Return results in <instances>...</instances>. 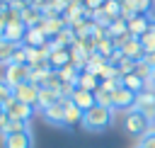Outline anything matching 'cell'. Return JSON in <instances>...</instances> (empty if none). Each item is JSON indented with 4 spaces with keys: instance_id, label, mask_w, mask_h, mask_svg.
Returning <instances> with one entry per match:
<instances>
[{
    "instance_id": "cell-14",
    "label": "cell",
    "mask_w": 155,
    "mask_h": 148,
    "mask_svg": "<svg viewBox=\"0 0 155 148\" xmlns=\"http://www.w3.org/2000/svg\"><path fill=\"white\" fill-rule=\"evenodd\" d=\"M68 63H70V46H58V49H53L48 53V66L53 70H61Z\"/></svg>"
},
{
    "instance_id": "cell-8",
    "label": "cell",
    "mask_w": 155,
    "mask_h": 148,
    "mask_svg": "<svg viewBox=\"0 0 155 148\" xmlns=\"http://www.w3.org/2000/svg\"><path fill=\"white\" fill-rule=\"evenodd\" d=\"M39 27L44 29V34L48 36V39H53L58 32H63L68 24H65V19H63V15H44L41 17V22H39Z\"/></svg>"
},
{
    "instance_id": "cell-37",
    "label": "cell",
    "mask_w": 155,
    "mask_h": 148,
    "mask_svg": "<svg viewBox=\"0 0 155 148\" xmlns=\"http://www.w3.org/2000/svg\"><path fill=\"white\" fill-rule=\"evenodd\" d=\"M150 70H153L150 66H145L143 61H138V63H136V70H133V73H136L138 78H143V80L148 82V80H150Z\"/></svg>"
},
{
    "instance_id": "cell-45",
    "label": "cell",
    "mask_w": 155,
    "mask_h": 148,
    "mask_svg": "<svg viewBox=\"0 0 155 148\" xmlns=\"http://www.w3.org/2000/svg\"><path fill=\"white\" fill-rule=\"evenodd\" d=\"M2 112H5V107H2V104H0V114H2Z\"/></svg>"
},
{
    "instance_id": "cell-1",
    "label": "cell",
    "mask_w": 155,
    "mask_h": 148,
    "mask_svg": "<svg viewBox=\"0 0 155 148\" xmlns=\"http://www.w3.org/2000/svg\"><path fill=\"white\" fill-rule=\"evenodd\" d=\"M111 121H114V109L111 107H102V104H94V107H90L87 112H85V116H82V129L85 131H94V133H99V131H104V129H109L111 126Z\"/></svg>"
},
{
    "instance_id": "cell-4",
    "label": "cell",
    "mask_w": 155,
    "mask_h": 148,
    "mask_svg": "<svg viewBox=\"0 0 155 148\" xmlns=\"http://www.w3.org/2000/svg\"><path fill=\"white\" fill-rule=\"evenodd\" d=\"M133 109H138L140 114H145V116L155 124V90L145 87L140 95H136V104H133Z\"/></svg>"
},
{
    "instance_id": "cell-44",
    "label": "cell",
    "mask_w": 155,
    "mask_h": 148,
    "mask_svg": "<svg viewBox=\"0 0 155 148\" xmlns=\"http://www.w3.org/2000/svg\"><path fill=\"white\" fill-rule=\"evenodd\" d=\"M148 87H150V90H155V68L150 70V80H148Z\"/></svg>"
},
{
    "instance_id": "cell-26",
    "label": "cell",
    "mask_w": 155,
    "mask_h": 148,
    "mask_svg": "<svg viewBox=\"0 0 155 148\" xmlns=\"http://www.w3.org/2000/svg\"><path fill=\"white\" fill-rule=\"evenodd\" d=\"M53 73V68L51 66H36V68H31V73H29V82H36V85H44L46 82V78Z\"/></svg>"
},
{
    "instance_id": "cell-34",
    "label": "cell",
    "mask_w": 155,
    "mask_h": 148,
    "mask_svg": "<svg viewBox=\"0 0 155 148\" xmlns=\"http://www.w3.org/2000/svg\"><path fill=\"white\" fill-rule=\"evenodd\" d=\"M94 102L97 104H102V107H111V92H107V90H94ZM114 109V107H111Z\"/></svg>"
},
{
    "instance_id": "cell-28",
    "label": "cell",
    "mask_w": 155,
    "mask_h": 148,
    "mask_svg": "<svg viewBox=\"0 0 155 148\" xmlns=\"http://www.w3.org/2000/svg\"><path fill=\"white\" fill-rule=\"evenodd\" d=\"M53 41H56L58 46H73V44L78 41V36H75V32H73V27H65L63 32H58V34L53 36Z\"/></svg>"
},
{
    "instance_id": "cell-22",
    "label": "cell",
    "mask_w": 155,
    "mask_h": 148,
    "mask_svg": "<svg viewBox=\"0 0 155 148\" xmlns=\"http://www.w3.org/2000/svg\"><path fill=\"white\" fill-rule=\"evenodd\" d=\"M41 17H44V12H41L39 7H31V5H27V7L22 10V22L27 24V29H29V27H36V24L41 22Z\"/></svg>"
},
{
    "instance_id": "cell-46",
    "label": "cell",
    "mask_w": 155,
    "mask_h": 148,
    "mask_svg": "<svg viewBox=\"0 0 155 148\" xmlns=\"http://www.w3.org/2000/svg\"><path fill=\"white\" fill-rule=\"evenodd\" d=\"M2 10H5V5H2V2H0V12H2Z\"/></svg>"
},
{
    "instance_id": "cell-21",
    "label": "cell",
    "mask_w": 155,
    "mask_h": 148,
    "mask_svg": "<svg viewBox=\"0 0 155 148\" xmlns=\"http://www.w3.org/2000/svg\"><path fill=\"white\" fill-rule=\"evenodd\" d=\"M121 85L126 87V90H131V92H136V95H140L145 87H148V82L143 80V78H138L136 73H128L126 78H121Z\"/></svg>"
},
{
    "instance_id": "cell-5",
    "label": "cell",
    "mask_w": 155,
    "mask_h": 148,
    "mask_svg": "<svg viewBox=\"0 0 155 148\" xmlns=\"http://www.w3.org/2000/svg\"><path fill=\"white\" fill-rule=\"evenodd\" d=\"M39 90H41V85H36V82H22V85H17V87L12 90V95H15L19 102L31 104V107L36 109V102H39Z\"/></svg>"
},
{
    "instance_id": "cell-12",
    "label": "cell",
    "mask_w": 155,
    "mask_h": 148,
    "mask_svg": "<svg viewBox=\"0 0 155 148\" xmlns=\"http://www.w3.org/2000/svg\"><path fill=\"white\" fill-rule=\"evenodd\" d=\"M119 49H121V53H124L126 58H131V61H140V58H143V53H145L143 44H140L136 36H128V39H126Z\"/></svg>"
},
{
    "instance_id": "cell-29",
    "label": "cell",
    "mask_w": 155,
    "mask_h": 148,
    "mask_svg": "<svg viewBox=\"0 0 155 148\" xmlns=\"http://www.w3.org/2000/svg\"><path fill=\"white\" fill-rule=\"evenodd\" d=\"M58 75H61V80L63 82H70V85H75L78 82V75H80V70L73 66V63H68V66H63L61 70H58ZM78 87V85H75Z\"/></svg>"
},
{
    "instance_id": "cell-23",
    "label": "cell",
    "mask_w": 155,
    "mask_h": 148,
    "mask_svg": "<svg viewBox=\"0 0 155 148\" xmlns=\"http://www.w3.org/2000/svg\"><path fill=\"white\" fill-rule=\"evenodd\" d=\"M138 41L143 44V49H145V51H155V19H150L148 29L138 36Z\"/></svg>"
},
{
    "instance_id": "cell-30",
    "label": "cell",
    "mask_w": 155,
    "mask_h": 148,
    "mask_svg": "<svg viewBox=\"0 0 155 148\" xmlns=\"http://www.w3.org/2000/svg\"><path fill=\"white\" fill-rule=\"evenodd\" d=\"M126 2L136 10V15H150V10L155 5V0H126Z\"/></svg>"
},
{
    "instance_id": "cell-6",
    "label": "cell",
    "mask_w": 155,
    "mask_h": 148,
    "mask_svg": "<svg viewBox=\"0 0 155 148\" xmlns=\"http://www.w3.org/2000/svg\"><path fill=\"white\" fill-rule=\"evenodd\" d=\"M133 104H136V92L126 90L124 85L116 87V90L111 92V107H114V109H119V112H128V109H133Z\"/></svg>"
},
{
    "instance_id": "cell-40",
    "label": "cell",
    "mask_w": 155,
    "mask_h": 148,
    "mask_svg": "<svg viewBox=\"0 0 155 148\" xmlns=\"http://www.w3.org/2000/svg\"><path fill=\"white\" fill-rule=\"evenodd\" d=\"M138 146H143V148H155V133H153V131H148L145 136H140Z\"/></svg>"
},
{
    "instance_id": "cell-2",
    "label": "cell",
    "mask_w": 155,
    "mask_h": 148,
    "mask_svg": "<svg viewBox=\"0 0 155 148\" xmlns=\"http://www.w3.org/2000/svg\"><path fill=\"white\" fill-rule=\"evenodd\" d=\"M150 129H153V121H150L145 114H140L138 109H128V112H126V116H124V131H126L128 136L140 138V136H145Z\"/></svg>"
},
{
    "instance_id": "cell-42",
    "label": "cell",
    "mask_w": 155,
    "mask_h": 148,
    "mask_svg": "<svg viewBox=\"0 0 155 148\" xmlns=\"http://www.w3.org/2000/svg\"><path fill=\"white\" fill-rule=\"evenodd\" d=\"M121 17L124 19H131V17H136V10L126 2V0H121Z\"/></svg>"
},
{
    "instance_id": "cell-19",
    "label": "cell",
    "mask_w": 155,
    "mask_h": 148,
    "mask_svg": "<svg viewBox=\"0 0 155 148\" xmlns=\"http://www.w3.org/2000/svg\"><path fill=\"white\" fill-rule=\"evenodd\" d=\"M150 19H153L150 15H136V17H131V19H128V34L138 39V36H140V34L148 29Z\"/></svg>"
},
{
    "instance_id": "cell-48",
    "label": "cell",
    "mask_w": 155,
    "mask_h": 148,
    "mask_svg": "<svg viewBox=\"0 0 155 148\" xmlns=\"http://www.w3.org/2000/svg\"><path fill=\"white\" fill-rule=\"evenodd\" d=\"M136 148H143V146H136Z\"/></svg>"
},
{
    "instance_id": "cell-10",
    "label": "cell",
    "mask_w": 155,
    "mask_h": 148,
    "mask_svg": "<svg viewBox=\"0 0 155 148\" xmlns=\"http://www.w3.org/2000/svg\"><path fill=\"white\" fill-rule=\"evenodd\" d=\"M15 131H29V121L15 119V116H10L7 112H2V114H0V136L15 133Z\"/></svg>"
},
{
    "instance_id": "cell-18",
    "label": "cell",
    "mask_w": 155,
    "mask_h": 148,
    "mask_svg": "<svg viewBox=\"0 0 155 148\" xmlns=\"http://www.w3.org/2000/svg\"><path fill=\"white\" fill-rule=\"evenodd\" d=\"M41 114H44V121L46 124H51V126H65V121H63V99L56 102L53 107H48Z\"/></svg>"
},
{
    "instance_id": "cell-41",
    "label": "cell",
    "mask_w": 155,
    "mask_h": 148,
    "mask_svg": "<svg viewBox=\"0 0 155 148\" xmlns=\"http://www.w3.org/2000/svg\"><path fill=\"white\" fill-rule=\"evenodd\" d=\"M104 2H107V0H82V5H85L90 12H97V10H102V7H104Z\"/></svg>"
},
{
    "instance_id": "cell-25",
    "label": "cell",
    "mask_w": 155,
    "mask_h": 148,
    "mask_svg": "<svg viewBox=\"0 0 155 148\" xmlns=\"http://www.w3.org/2000/svg\"><path fill=\"white\" fill-rule=\"evenodd\" d=\"M126 34H128V19L119 17V19H114V22L109 24V36H111V39H121V36H126Z\"/></svg>"
},
{
    "instance_id": "cell-43",
    "label": "cell",
    "mask_w": 155,
    "mask_h": 148,
    "mask_svg": "<svg viewBox=\"0 0 155 148\" xmlns=\"http://www.w3.org/2000/svg\"><path fill=\"white\" fill-rule=\"evenodd\" d=\"M140 61H143L145 66H150V68H155V51H145Z\"/></svg>"
},
{
    "instance_id": "cell-47",
    "label": "cell",
    "mask_w": 155,
    "mask_h": 148,
    "mask_svg": "<svg viewBox=\"0 0 155 148\" xmlns=\"http://www.w3.org/2000/svg\"><path fill=\"white\" fill-rule=\"evenodd\" d=\"M150 131H153V133H155V124H153V129H150Z\"/></svg>"
},
{
    "instance_id": "cell-11",
    "label": "cell",
    "mask_w": 155,
    "mask_h": 148,
    "mask_svg": "<svg viewBox=\"0 0 155 148\" xmlns=\"http://www.w3.org/2000/svg\"><path fill=\"white\" fill-rule=\"evenodd\" d=\"M2 148H31V133L29 131H15L2 136Z\"/></svg>"
},
{
    "instance_id": "cell-9",
    "label": "cell",
    "mask_w": 155,
    "mask_h": 148,
    "mask_svg": "<svg viewBox=\"0 0 155 148\" xmlns=\"http://www.w3.org/2000/svg\"><path fill=\"white\" fill-rule=\"evenodd\" d=\"M82 116H85V112L80 109V107H75L73 104V99H63V121H65V126L68 129H73V126H80L82 124Z\"/></svg>"
},
{
    "instance_id": "cell-16",
    "label": "cell",
    "mask_w": 155,
    "mask_h": 148,
    "mask_svg": "<svg viewBox=\"0 0 155 148\" xmlns=\"http://www.w3.org/2000/svg\"><path fill=\"white\" fill-rule=\"evenodd\" d=\"M63 97L56 92V90H48V87H44L41 85V90H39V102H36V112H46L48 107H53L56 102H61Z\"/></svg>"
},
{
    "instance_id": "cell-35",
    "label": "cell",
    "mask_w": 155,
    "mask_h": 148,
    "mask_svg": "<svg viewBox=\"0 0 155 148\" xmlns=\"http://www.w3.org/2000/svg\"><path fill=\"white\" fill-rule=\"evenodd\" d=\"M2 17H5V24L22 22V12H19V10H15V7H5V10H2Z\"/></svg>"
},
{
    "instance_id": "cell-39",
    "label": "cell",
    "mask_w": 155,
    "mask_h": 148,
    "mask_svg": "<svg viewBox=\"0 0 155 148\" xmlns=\"http://www.w3.org/2000/svg\"><path fill=\"white\" fill-rule=\"evenodd\" d=\"M12 99V87L0 78V104H5V102H10Z\"/></svg>"
},
{
    "instance_id": "cell-31",
    "label": "cell",
    "mask_w": 155,
    "mask_h": 148,
    "mask_svg": "<svg viewBox=\"0 0 155 148\" xmlns=\"http://www.w3.org/2000/svg\"><path fill=\"white\" fill-rule=\"evenodd\" d=\"M116 51V46H114V41H111V36L109 39H102V41H97V53H102L107 61H109V56Z\"/></svg>"
},
{
    "instance_id": "cell-17",
    "label": "cell",
    "mask_w": 155,
    "mask_h": 148,
    "mask_svg": "<svg viewBox=\"0 0 155 148\" xmlns=\"http://www.w3.org/2000/svg\"><path fill=\"white\" fill-rule=\"evenodd\" d=\"M46 44H48V36L44 34V29H41L39 24L27 29V36H24V46H36V49H41V46H46Z\"/></svg>"
},
{
    "instance_id": "cell-3",
    "label": "cell",
    "mask_w": 155,
    "mask_h": 148,
    "mask_svg": "<svg viewBox=\"0 0 155 148\" xmlns=\"http://www.w3.org/2000/svg\"><path fill=\"white\" fill-rule=\"evenodd\" d=\"M29 73H31V68L27 66V63H10V66H5V73H2V80L15 90L17 85H22V82H29Z\"/></svg>"
},
{
    "instance_id": "cell-27",
    "label": "cell",
    "mask_w": 155,
    "mask_h": 148,
    "mask_svg": "<svg viewBox=\"0 0 155 148\" xmlns=\"http://www.w3.org/2000/svg\"><path fill=\"white\" fill-rule=\"evenodd\" d=\"M102 15H104L109 22L119 19V17H121V0H107L104 7H102Z\"/></svg>"
},
{
    "instance_id": "cell-24",
    "label": "cell",
    "mask_w": 155,
    "mask_h": 148,
    "mask_svg": "<svg viewBox=\"0 0 155 148\" xmlns=\"http://www.w3.org/2000/svg\"><path fill=\"white\" fill-rule=\"evenodd\" d=\"M17 46L19 44H12L5 36H0V66H10V58H12V53H15Z\"/></svg>"
},
{
    "instance_id": "cell-20",
    "label": "cell",
    "mask_w": 155,
    "mask_h": 148,
    "mask_svg": "<svg viewBox=\"0 0 155 148\" xmlns=\"http://www.w3.org/2000/svg\"><path fill=\"white\" fill-rule=\"evenodd\" d=\"M75 85L82 87V90H87V92H94V90H99V78H97L94 73H90V70H80Z\"/></svg>"
},
{
    "instance_id": "cell-33",
    "label": "cell",
    "mask_w": 155,
    "mask_h": 148,
    "mask_svg": "<svg viewBox=\"0 0 155 148\" xmlns=\"http://www.w3.org/2000/svg\"><path fill=\"white\" fill-rule=\"evenodd\" d=\"M136 63L138 61H131V58H124L119 66H116V70H119V78H126L128 73H133L136 70Z\"/></svg>"
},
{
    "instance_id": "cell-38",
    "label": "cell",
    "mask_w": 155,
    "mask_h": 148,
    "mask_svg": "<svg viewBox=\"0 0 155 148\" xmlns=\"http://www.w3.org/2000/svg\"><path fill=\"white\" fill-rule=\"evenodd\" d=\"M99 87L107 92H114L116 87H121V78H109V80H99Z\"/></svg>"
},
{
    "instance_id": "cell-32",
    "label": "cell",
    "mask_w": 155,
    "mask_h": 148,
    "mask_svg": "<svg viewBox=\"0 0 155 148\" xmlns=\"http://www.w3.org/2000/svg\"><path fill=\"white\" fill-rule=\"evenodd\" d=\"M63 80H61V75H58V70H53L48 78H46V82H44V87H48V90H56L58 95H61V90H63Z\"/></svg>"
},
{
    "instance_id": "cell-15",
    "label": "cell",
    "mask_w": 155,
    "mask_h": 148,
    "mask_svg": "<svg viewBox=\"0 0 155 148\" xmlns=\"http://www.w3.org/2000/svg\"><path fill=\"white\" fill-rule=\"evenodd\" d=\"M68 99H73V104H75V107H80L82 112H87L90 107H94V104H97V102H94V92H87V90H82V87H75V90H73V95H70Z\"/></svg>"
},
{
    "instance_id": "cell-36",
    "label": "cell",
    "mask_w": 155,
    "mask_h": 148,
    "mask_svg": "<svg viewBox=\"0 0 155 148\" xmlns=\"http://www.w3.org/2000/svg\"><path fill=\"white\" fill-rule=\"evenodd\" d=\"M10 63H27V49H24V44H19V46L15 49V53H12Z\"/></svg>"
},
{
    "instance_id": "cell-13",
    "label": "cell",
    "mask_w": 155,
    "mask_h": 148,
    "mask_svg": "<svg viewBox=\"0 0 155 148\" xmlns=\"http://www.w3.org/2000/svg\"><path fill=\"white\" fill-rule=\"evenodd\" d=\"M2 36L12 44H24V36H27V24L24 22H12V24H5V32Z\"/></svg>"
},
{
    "instance_id": "cell-7",
    "label": "cell",
    "mask_w": 155,
    "mask_h": 148,
    "mask_svg": "<svg viewBox=\"0 0 155 148\" xmlns=\"http://www.w3.org/2000/svg\"><path fill=\"white\" fill-rule=\"evenodd\" d=\"M2 107H5V112H7L10 116H15V119H22V121H29V119L34 116V112H36L31 104H24V102H19L15 95H12V99H10V102H5Z\"/></svg>"
}]
</instances>
